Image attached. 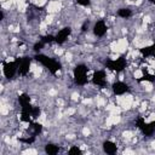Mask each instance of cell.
<instances>
[{
    "label": "cell",
    "mask_w": 155,
    "mask_h": 155,
    "mask_svg": "<svg viewBox=\"0 0 155 155\" xmlns=\"http://www.w3.org/2000/svg\"><path fill=\"white\" fill-rule=\"evenodd\" d=\"M64 8V4L62 0H51L46 5V13H58Z\"/></svg>",
    "instance_id": "obj_1"
},
{
    "label": "cell",
    "mask_w": 155,
    "mask_h": 155,
    "mask_svg": "<svg viewBox=\"0 0 155 155\" xmlns=\"http://www.w3.org/2000/svg\"><path fill=\"white\" fill-rule=\"evenodd\" d=\"M117 44H119V48H120V53H126V51H128V47H130V42H128V39L127 38H120L116 40Z\"/></svg>",
    "instance_id": "obj_2"
},
{
    "label": "cell",
    "mask_w": 155,
    "mask_h": 155,
    "mask_svg": "<svg viewBox=\"0 0 155 155\" xmlns=\"http://www.w3.org/2000/svg\"><path fill=\"white\" fill-rule=\"evenodd\" d=\"M140 86L143 87V90H144L145 92H151V91L154 90V85H153V82H150V81H142V82H140Z\"/></svg>",
    "instance_id": "obj_3"
},
{
    "label": "cell",
    "mask_w": 155,
    "mask_h": 155,
    "mask_svg": "<svg viewBox=\"0 0 155 155\" xmlns=\"http://www.w3.org/2000/svg\"><path fill=\"white\" fill-rule=\"evenodd\" d=\"M132 75H133V79H136V80H140V79L144 76V73H143L142 68H136V69L132 71Z\"/></svg>",
    "instance_id": "obj_4"
},
{
    "label": "cell",
    "mask_w": 155,
    "mask_h": 155,
    "mask_svg": "<svg viewBox=\"0 0 155 155\" xmlns=\"http://www.w3.org/2000/svg\"><path fill=\"white\" fill-rule=\"evenodd\" d=\"M70 99H71L73 102H79V101L81 99V94L75 91V92H73V93L70 94Z\"/></svg>",
    "instance_id": "obj_5"
},
{
    "label": "cell",
    "mask_w": 155,
    "mask_h": 155,
    "mask_svg": "<svg viewBox=\"0 0 155 155\" xmlns=\"http://www.w3.org/2000/svg\"><path fill=\"white\" fill-rule=\"evenodd\" d=\"M81 133H82L84 137H90V136H91V128L87 127V126H84V127L81 128Z\"/></svg>",
    "instance_id": "obj_6"
},
{
    "label": "cell",
    "mask_w": 155,
    "mask_h": 155,
    "mask_svg": "<svg viewBox=\"0 0 155 155\" xmlns=\"http://www.w3.org/2000/svg\"><path fill=\"white\" fill-rule=\"evenodd\" d=\"M38 153V150L36 149H25V150H23L22 151V154H36Z\"/></svg>",
    "instance_id": "obj_7"
},
{
    "label": "cell",
    "mask_w": 155,
    "mask_h": 155,
    "mask_svg": "<svg viewBox=\"0 0 155 155\" xmlns=\"http://www.w3.org/2000/svg\"><path fill=\"white\" fill-rule=\"evenodd\" d=\"M122 153H124V154H134V150H132V149H128V148H127V149H125Z\"/></svg>",
    "instance_id": "obj_8"
},
{
    "label": "cell",
    "mask_w": 155,
    "mask_h": 155,
    "mask_svg": "<svg viewBox=\"0 0 155 155\" xmlns=\"http://www.w3.org/2000/svg\"><path fill=\"white\" fill-rule=\"evenodd\" d=\"M151 148L155 150V140H153V142H151Z\"/></svg>",
    "instance_id": "obj_9"
},
{
    "label": "cell",
    "mask_w": 155,
    "mask_h": 155,
    "mask_svg": "<svg viewBox=\"0 0 155 155\" xmlns=\"http://www.w3.org/2000/svg\"><path fill=\"white\" fill-rule=\"evenodd\" d=\"M0 1H1V2H5V1H7V0H0Z\"/></svg>",
    "instance_id": "obj_10"
}]
</instances>
